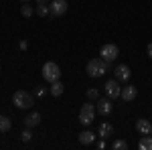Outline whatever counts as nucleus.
Returning a JSON list of instances; mask_svg holds the SVG:
<instances>
[{"mask_svg": "<svg viewBox=\"0 0 152 150\" xmlns=\"http://www.w3.org/2000/svg\"><path fill=\"white\" fill-rule=\"evenodd\" d=\"M107 69H110V63L104 61L102 57L87 61V67H85V71H87V75H89V77H102Z\"/></svg>", "mask_w": 152, "mask_h": 150, "instance_id": "nucleus-1", "label": "nucleus"}, {"mask_svg": "<svg viewBox=\"0 0 152 150\" xmlns=\"http://www.w3.org/2000/svg\"><path fill=\"white\" fill-rule=\"evenodd\" d=\"M12 104L16 105L18 110H31V108L35 105V97L28 91L18 89V91H14V95H12Z\"/></svg>", "mask_w": 152, "mask_h": 150, "instance_id": "nucleus-2", "label": "nucleus"}, {"mask_svg": "<svg viewBox=\"0 0 152 150\" xmlns=\"http://www.w3.org/2000/svg\"><path fill=\"white\" fill-rule=\"evenodd\" d=\"M43 79L49 81V83H53V81H57L61 77V69H59V65L55 61H47L45 65H43Z\"/></svg>", "mask_w": 152, "mask_h": 150, "instance_id": "nucleus-3", "label": "nucleus"}, {"mask_svg": "<svg viewBox=\"0 0 152 150\" xmlns=\"http://www.w3.org/2000/svg\"><path fill=\"white\" fill-rule=\"evenodd\" d=\"M95 118V105L94 104H83L81 110H79V122L83 126H89Z\"/></svg>", "mask_w": 152, "mask_h": 150, "instance_id": "nucleus-4", "label": "nucleus"}, {"mask_svg": "<svg viewBox=\"0 0 152 150\" xmlns=\"http://www.w3.org/2000/svg\"><path fill=\"white\" fill-rule=\"evenodd\" d=\"M99 55H102V59H104V61L112 63V61H116V59H118L120 49H118V45H114V43H105V45L99 49Z\"/></svg>", "mask_w": 152, "mask_h": 150, "instance_id": "nucleus-5", "label": "nucleus"}, {"mask_svg": "<svg viewBox=\"0 0 152 150\" xmlns=\"http://www.w3.org/2000/svg\"><path fill=\"white\" fill-rule=\"evenodd\" d=\"M49 10H51V16H63L69 10V2L67 0H53L49 4Z\"/></svg>", "mask_w": 152, "mask_h": 150, "instance_id": "nucleus-6", "label": "nucleus"}, {"mask_svg": "<svg viewBox=\"0 0 152 150\" xmlns=\"http://www.w3.org/2000/svg\"><path fill=\"white\" fill-rule=\"evenodd\" d=\"M104 91L107 97H112V100H116V97H120V93H122V87H120V81L118 79H110L105 81L104 85Z\"/></svg>", "mask_w": 152, "mask_h": 150, "instance_id": "nucleus-7", "label": "nucleus"}, {"mask_svg": "<svg viewBox=\"0 0 152 150\" xmlns=\"http://www.w3.org/2000/svg\"><path fill=\"white\" fill-rule=\"evenodd\" d=\"M95 112L102 116H110L112 114V97H99L97 100V105H95Z\"/></svg>", "mask_w": 152, "mask_h": 150, "instance_id": "nucleus-8", "label": "nucleus"}, {"mask_svg": "<svg viewBox=\"0 0 152 150\" xmlns=\"http://www.w3.org/2000/svg\"><path fill=\"white\" fill-rule=\"evenodd\" d=\"M114 75H116L118 81H128L130 77H132V71H130L128 65H116V69H114Z\"/></svg>", "mask_w": 152, "mask_h": 150, "instance_id": "nucleus-9", "label": "nucleus"}, {"mask_svg": "<svg viewBox=\"0 0 152 150\" xmlns=\"http://www.w3.org/2000/svg\"><path fill=\"white\" fill-rule=\"evenodd\" d=\"M136 95H138L136 85H126V87H122V93H120V97H122L124 102H132V100H136Z\"/></svg>", "mask_w": 152, "mask_h": 150, "instance_id": "nucleus-10", "label": "nucleus"}, {"mask_svg": "<svg viewBox=\"0 0 152 150\" xmlns=\"http://www.w3.org/2000/svg\"><path fill=\"white\" fill-rule=\"evenodd\" d=\"M136 130L140 132L142 136H146V134L152 132V124L146 120V118H140V120H136Z\"/></svg>", "mask_w": 152, "mask_h": 150, "instance_id": "nucleus-11", "label": "nucleus"}, {"mask_svg": "<svg viewBox=\"0 0 152 150\" xmlns=\"http://www.w3.org/2000/svg\"><path fill=\"white\" fill-rule=\"evenodd\" d=\"M23 122H24V126H26V128H35V126L41 124V114H39V112H31Z\"/></svg>", "mask_w": 152, "mask_h": 150, "instance_id": "nucleus-12", "label": "nucleus"}, {"mask_svg": "<svg viewBox=\"0 0 152 150\" xmlns=\"http://www.w3.org/2000/svg\"><path fill=\"white\" fill-rule=\"evenodd\" d=\"M63 91H65V85L61 83V81H53L51 83V87H49V93L53 95V97H59V95H63Z\"/></svg>", "mask_w": 152, "mask_h": 150, "instance_id": "nucleus-13", "label": "nucleus"}, {"mask_svg": "<svg viewBox=\"0 0 152 150\" xmlns=\"http://www.w3.org/2000/svg\"><path fill=\"white\" fill-rule=\"evenodd\" d=\"M97 134H99L102 138H107V136L114 134V126H112L110 122H102V124H99V130H97Z\"/></svg>", "mask_w": 152, "mask_h": 150, "instance_id": "nucleus-14", "label": "nucleus"}, {"mask_svg": "<svg viewBox=\"0 0 152 150\" xmlns=\"http://www.w3.org/2000/svg\"><path fill=\"white\" fill-rule=\"evenodd\" d=\"M79 142H81L83 146L94 144V142H95V134H94V132H89V130H83L81 134H79Z\"/></svg>", "mask_w": 152, "mask_h": 150, "instance_id": "nucleus-15", "label": "nucleus"}, {"mask_svg": "<svg viewBox=\"0 0 152 150\" xmlns=\"http://www.w3.org/2000/svg\"><path fill=\"white\" fill-rule=\"evenodd\" d=\"M138 148H140V150H152V136H150V134H146V136H142V138H140Z\"/></svg>", "mask_w": 152, "mask_h": 150, "instance_id": "nucleus-16", "label": "nucleus"}, {"mask_svg": "<svg viewBox=\"0 0 152 150\" xmlns=\"http://www.w3.org/2000/svg\"><path fill=\"white\" fill-rule=\"evenodd\" d=\"M12 128V122L8 116H0V132H8Z\"/></svg>", "mask_w": 152, "mask_h": 150, "instance_id": "nucleus-17", "label": "nucleus"}, {"mask_svg": "<svg viewBox=\"0 0 152 150\" xmlns=\"http://www.w3.org/2000/svg\"><path fill=\"white\" fill-rule=\"evenodd\" d=\"M37 14L39 16H51V10H49V4H37Z\"/></svg>", "mask_w": 152, "mask_h": 150, "instance_id": "nucleus-18", "label": "nucleus"}, {"mask_svg": "<svg viewBox=\"0 0 152 150\" xmlns=\"http://www.w3.org/2000/svg\"><path fill=\"white\" fill-rule=\"evenodd\" d=\"M20 12H23V16H24V18H31V16L35 14V8H33V6H28V4L24 2V4H23V8H20Z\"/></svg>", "mask_w": 152, "mask_h": 150, "instance_id": "nucleus-19", "label": "nucleus"}, {"mask_svg": "<svg viewBox=\"0 0 152 150\" xmlns=\"http://www.w3.org/2000/svg\"><path fill=\"white\" fill-rule=\"evenodd\" d=\"M87 100H99V89H95V87H91V89H87Z\"/></svg>", "mask_w": 152, "mask_h": 150, "instance_id": "nucleus-20", "label": "nucleus"}, {"mask_svg": "<svg viewBox=\"0 0 152 150\" xmlns=\"http://www.w3.org/2000/svg\"><path fill=\"white\" fill-rule=\"evenodd\" d=\"M128 148V142L126 140H116L114 142V150H126Z\"/></svg>", "mask_w": 152, "mask_h": 150, "instance_id": "nucleus-21", "label": "nucleus"}, {"mask_svg": "<svg viewBox=\"0 0 152 150\" xmlns=\"http://www.w3.org/2000/svg\"><path fill=\"white\" fill-rule=\"evenodd\" d=\"M20 138H23V142H31V138H33V132H31V128H26L23 134H20Z\"/></svg>", "mask_w": 152, "mask_h": 150, "instance_id": "nucleus-22", "label": "nucleus"}, {"mask_svg": "<svg viewBox=\"0 0 152 150\" xmlns=\"http://www.w3.org/2000/svg\"><path fill=\"white\" fill-rule=\"evenodd\" d=\"M45 93H47V89H45V87H37L35 95H37V97H43V95H45Z\"/></svg>", "mask_w": 152, "mask_h": 150, "instance_id": "nucleus-23", "label": "nucleus"}, {"mask_svg": "<svg viewBox=\"0 0 152 150\" xmlns=\"http://www.w3.org/2000/svg\"><path fill=\"white\" fill-rule=\"evenodd\" d=\"M97 148H99V150H104V148H105V138H102L99 142H97Z\"/></svg>", "mask_w": 152, "mask_h": 150, "instance_id": "nucleus-24", "label": "nucleus"}, {"mask_svg": "<svg viewBox=\"0 0 152 150\" xmlns=\"http://www.w3.org/2000/svg\"><path fill=\"white\" fill-rule=\"evenodd\" d=\"M20 51H26V49H28V43H26V41H20Z\"/></svg>", "mask_w": 152, "mask_h": 150, "instance_id": "nucleus-25", "label": "nucleus"}, {"mask_svg": "<svg viewBox=\"0 0 152 150\" xmlns=\"http://www.w3.org/2000/svg\"><path fill=\"white\" fill-rule=\"evenodd\" d=\"M146 51H148V57L152 59V43H150V45H148V47H146Z\"/></svg>", "mask_w": 152, "mask_h": 150, "instance_id": "nucleus-26", "label": "nucleus"}, {"mask_svg": "<svg viewBox=\"0 0 152 150\" xmlns=\"http://www.w3.org/2000/svg\"><path fill=\"white\" fill-rule=\"evenodd\" d=\"M37 4H49V0H37Z\"/></svg>", "mask_w": 152, "mask_h": 150, "instance_id": "nucleus-27", "label": "nucleus"}, {"mask_svg": "<svg viewBox=\"0 0 152 150\" xmlns=\"http://www.w3.org/2000/svg\"><path fill=\"white\" fill-rule=\"evenodd\" d=\"M20 2H28V0H20Z\"/></svg>", "mask_w": 152, "mask_h": 150, "instance_id": "nucleus-28", "label": "nucleus"}, {"mask_svg": "<svg viewBox=\"0 0 152 150\" xmlns=\"http://www.w3.org/2000/svg\"><path fill=\"white\" fill-rule=\"evenodd\" d=\"M150 134H152V132H150Z\"/></svg>", "mask_w": 152, "mask_h": 150, "instance_id": "nucleus-29", "label": "nucleus"}]
</instances>
